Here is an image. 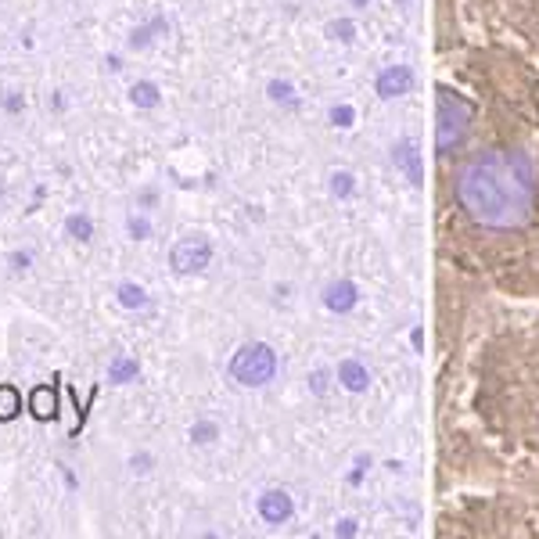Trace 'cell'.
Instances as JSON below:
<instances>
[{"mask_svg":"<svg viewBox=\"0 0 539 539\" xmlns=\"http://www.w3.org/2000/svg\"><path fill=\"white\" fill-rule=\"evenodd\" d=\"M65 234L76 237V241H90L94 237V223H90V216H83V213H72L65 220Z\"/></svg>","mask_w":539,"mask_h":539,"instance_id":"obj_6","label":"cell"},{"mask_svg":"<svg viewBox=\"0 0 539 539\" xmlns=\"http://www.w3.org/2000/svg\"><path fill=\"white\" fill-rule=\"evenodd\" d=\"M29 262H33V255H29V252H12V266H15V270H26Z\"/></svg>","mask_w":539,"mask_h":539,"instance_id":"obj_11","label":"cell"},{"mask_svg":"<svg viewBox=\"0 0 539 539\" xmlns=\"http://www.w3.org/2000/svg\"><path fill=\"white\" fill-rule=\"evenodd\" d=\"M130 234L133 237H148V223L144 220H130Z\"/></svg>","mask_w":539,"mask_h":539,"instance_id":"obj_12","label":"cell"},{"mask_svg":"<svg viewBox=\"0 0 539 539\" xmlns=\"http://www.w3.org/2000/svg\"><path fill=\"white\" fill-rule=\"evenodd\" d=\"M137 374V359H130V356H119L116 364L109 367V378L116 382V385H123V382H130Z\"/></svg>","mask_w":539,"mask_h":539,"instance_id":"obj_8","label":"cell"},{"mask_svg":"<svg viewBox=\"0 0 539 539\" xmlns=\"http://www.w3.org/2000/svg\"><path fill=\"white\" fill-rule=\"evenodd\" d=\"M209 262V245L202 241V237H188V241H180L176 248H173V266L176 270H202Z\"/></svg>","mask_w":539,"mask_h":539,"instance_id":"obj_3","label":"cell"},{"mask_svg":"<svg viewBox=\"0 0 539 539\" xmlns=\"http://www.w3.org/2000/svg\"><path fill=\"white\" fill-rule=\"evenodd\" d=\"M461 205L482 227H518L532 209V165L521 151H482L457 176Z\"/></svg>","mask_w":539,"mask_h":539,"instance_id":"obj_1","label":"cell"},{"mask_svg":"<svg viewBox=\"0 0 539 539\" xmlns=\"http://www.w3.org/2000/svg\"><path fill=\"white\" fill-rule=\"evenodd\" d=\"M274 374V352L266 345H252V349H241L234 356V378L245 382V385H262Z\"/></svg>","mask_w":539,"mask_h":539,"instance_id":"obj_2","label":"cell"},{"mask_svg":"<svg viewBox=\"0 0 539 539\" xmlns=\"http://www.w3.org/2000/svg\"><path fill=\"white\" fill-rule=\"evenodd\" d=\"M29 410H33V417H40V421L54 417V414H58V399H54V392H51L47 385L33 389V396H29Z\"/></svg>","mask_w":539,"mask_h":539,"instance_id":"obj_4","label":"cell"},{"mask_svg":"<svg viewBox=\"0 0 539 539\" xmlns=\"http://www.w3.org/2000/svg\"><path fill=\"white\" fill-rule=\"evenodd\" d=\"M22 109H26V98L19 94V90H8V94H4V112L15 116V112H22Z\"/></svg>","mask_w":539,"mask_h":539,"instance_id":"obj_10","label":"cell"},{"mask_svg":"<svg viewBox=\"0 0 539 539\" xmlns=\"http://www.w3.org/2000/svg\"><path fill=\"white\" fill-rule=\"evenodd\" d=\"M130 101H133V105H141V109L158 105V86H155V83H137V86L130 90Z\"/></svg>","mask_w":539,"mask_h":539,"instance_id":"obj_7","label":"cell"},{"mask_svg":"<svg viewBox=\"0 0 539 539\" xmlns=\"http://www.w3.org/2000/svg\"><path fill=\"white\" fill-rule=\"evenodd\" d=\"M119 302H123L126 310H141V306H148V295H144V288H137V285H119Z\"/></svg>","mask_w":539,"mask_h":539,"instance_id":"obj_9","label":"cell"},{"mask_svg":"<svg viewBox=\"0 0 539 539\" xmlns=\"http://www.w3.org/2000/svg\"><path fill=\"white\" fill-rule=\"evenodd\" d=\"M22 414V396L15 385H0V421H15Z\"/></svg>","mask_w":539,"mask_h":539,"instance_id":"obj_5","label":"cell"}]
</instances>
